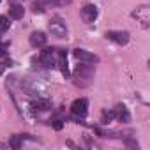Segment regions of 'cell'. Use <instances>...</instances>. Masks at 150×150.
I'll return each mask as SVG.
<instances>
[{"instance_id": "cell-2", "label": "cell", "mask_w": 150, "mask_h": 150, "mask_svg": "<svg viewBox=\"0 0 150 150\" xmlns=\"http://www.w3.org/2000/svg\"><path fill=\"white\" fill-rule=\"evenodd\" d=\"M48 28L51 32L53 37H58V39H64L67 35V27H65V21L60 20V18H53L50 23H48Z\"/></svg>"}, {"instance_id": "cell-11", "label": "cell", "mask_w": 150, "mask_h": 150, "mask_svg": "<svg viewBox=\"0 0 150 150\" xmlns=\"http://www.w3.org/2000/svg\"><path fill=\"white\" fill-rule=\"evenodd\" d=\"M23 14H25L23 6H20V4H13V6L9 7V16H11L13 20H21Z\"/></svg>"}, {"instance_id": "cell-7", "label": "cell", "mask_w": 150, "mask_h": 150, "mask_svg": "<svg viewBox=\"0 0 150 150\" xmlns=\"http://www.w3.org/2000/svg\"><path fill=\"white\" fill-rule=\"evenodd\" d=\"M148 13H150V9H148L146 6H141V7H138V9L132 13V16H134L136 20H139L143 27H148Z\"/></svg>"}, {"instance_id": "cell-17", "label": "cell", "mask_w": 150, "mask_h": 150, "mask_svg": "<svg viewBox=\"0 0 150 150\" xmlns=\"http://www.w3.org/2000/svg\"><path fill=\"white\" fill-rule=\"evenodd\" d=\"M53 127H55L57 131H60V129L64 127V124H62V120H55V124H53Z\"/></svg>"}, {"instance_id": "cell-1", "label": "cell", "mask_w": 150, "mask_h": 150, "mask_svg": "<svg viewBox=\"0 0 150 150\" xmlns=\"http://www.w3.org/2000/svg\"><path fill=\"white\" fill-rule=\"evenodd\" d=\"M92 78H94V67H92V65L80 64V65L76 67V71H74V80H76L74 83H76V85H80L81 80H87V81L90 83Z\"/></svg>"}, {"instance_id": "cell-19", "label": "cell", "mask_w": 150, "mask_h": 150, "mask_svg": "<svg viewBox=\"0 0 150 150\" xmlns=\"http://www.w3.org/2000/svg\"><path fill=\"white\" fill-rule=\"evenodd\" d=\"M6 57H7L6 50H4V48H0V58H6Z\"/></svg>"}, {"instance_id": "cell-14", "label": "cell", "mask_w": 150, "mask_h": 150, "mask_svg": "<svg viewBox=\"0 0 150 150\" xmlns=\"http://www.w3.org/2000/svg\"><path fill=\"white\" fill-rule=\"evenodd\" d=\"M115 118V111H103V124H110Z\"/></svg>"}, {"instance_id": "cell-20", "label": "cell", "mask_w": 150, "mask_h": 150, "mask_svg": "<svg viewBox=\"0 0 150 150\" xmlns=\"http://www.w3.org/2000/svg\"><path fill=\"white\" fill-rule=\"evenodd\" d=\"M13 2H14V0H13Z\"/></svg>"}, {"instance_id": "cell-5", "label": "cell", "mask_w": 150, "mask_h": 150, "mask_svg": "<svg viewBox=\"0 0 150 150\" xmlns=\"http://www.w3.org/2000/svg\"><path fill=\"white\" fill-rule=\"evenodd\" d=\"M39 60L44 64V67H53V65L57 64V51L51 50V48H46V50L41 53V58H39Z\"/></svg>"}, {"instance_id": "cell-13", "label": "cell", "mask_w": 150, "mask_h": 150, "mask_svg": "<svg viewBox=\"0 0 150 150\" xmlns=\"http://www.w3.org/2000/svg\"><path fill=\"white\" fill-rule=\"evenodd\" d=\"M9 18H6V16H0V34H4L7 28H9Z\"/></svg>"}, {"instance_id": "cell-3", "label": "cell", "mask_w": 150, "mask_h": 150, "mask_svg": "<svg viewBox=\"0 0 150 150\" xmlns=\"http://www.w3.org/2000/svg\"><path fill=\"white\" fill-rule=\"evenodd\" d=\"M87 108H88V101L87 99H76L72 103V106H71V111H72V115L76 118H83L87 115Z\"/></svg>"}, {"instance_id": "cell-15", "label": "cell", "mask_w": 150, "mask_h": 150, "mask_svg": "<svg viewBox=\"0 0 150 150\" xmlns=\"http://www.w3.org/2000/svg\"><path fill=\"white\" fill-rule=\"evenodd\" d=\"M21 139H23V136H13L9 146H11V148H20V146H21Z\"/></svg>"}, {"instance_id": "cell-6", "label": "cell", "mask_w": 150, "mask_h": 150, "mask_svg": "<svg viewBox=\"0 0 150 150\" xmlns=\"http://www.w3.org/2000/svg\"><path fill=\"white\" fill-rule=\"evenodd\" d=\"M74 57H76L80 62H85V64H96V62H99V58L94 53L85 51V50H74Z\"/></svg>"}, {"instance_id": "cell-4", "label": "cell", "mask_w": 150, "mask_h": 150, "mask_svg": "<svg viewBox=\"0 0 150 150\" xmlns=\"http://www.w3.org/2000/svg\"><path fill=\"white\" fill-rule=\"evenodd\" d=\"M106 37L110 39V41H113V42H117V44H127L129 42V32H122V30H110V32H106Z\"/></svg>"}, {"instance_id": "cell-9", "label": "cell", "mask_w": 150, "mask_h": 150, "mask_svg": "<svg viewBox=\"0 0 150 150\" xmlns=\"http://www.w3.org/2000/svg\"><path fill=\"white\" fill-rule=\"evenodd\" d=\"M46 41H48V37H46L44 32H34V34L30 35V44H32L34 48H41V46H44Z\"/></svg>"}, {"instance_id": "cell-12", "label": "cell", "mask_w": 150, "mask_h": 150, "mask_svg": "<svg viewBox=\"0 0 150 150\" xmlns=\"http://www.w3.org/2000/svg\"><path fill=\"white\" fill-rule=\"evenodd\" d=\"M32 108L35 111H48L51 108V103H50V99H37L32 103Z\"/></svg>"}, {"instance_id": "cell-16", "label": "cell", "mask_w": 150, "mask_h": 150, "mask_svg": "<svg viewBox=\"0 0 150 150\" xmlns=\"http://www.w3.org/2000/svg\"><path fill=\"white\" fill-rule=\"evenodd\" d=\"M125 145H127L129 148H138V143H136L134 139H127V141H125Z\"/></svg>"}, {"instance_id": "cell-10", "label": "cell", "mask_w": 150, "mask_h": 150, "mask_svg": "<svg viewBox=\"0 0 150 150\" xmlns=\"http://www.w3.org/2000/svg\"><path fill=\"white\" fill-rule=\"evenodd\" d=\"M113 111H115V118H117V120H120V122H124V124H127V122L131 120V115H129V111H127V108H125L124 104H118Z\"/></svg>"}, {"instance_id": "cell-18", "label": "cell", "mask_w": 150, "mask_h": 150, "mask_svg": "<svg viewBox=\"0 0 150 150\" xmlns=\"http://www.w3.org/2000/svg\"><path fill=\"white\" fill-rule=\"evenodd\" d=\"M6 67H7V64H4V62H0V76H2V74H4Z\"/></svg>"}, {"instance_id": "cell-8", "label": "cell", "mask_w": 150, "mask_h": 150, "mask_svg": "<svg viewBox=\"0 0 150 150\" xmlns=\"http://www.w3.org/2000/svg\"><path fill=\"white\" fill-rule=\"evenodd\" d=\"M81 18L87 21V23H92L96 18H97V7L96 6H85L81 9Z\"/></svg>"}]
</instances>
